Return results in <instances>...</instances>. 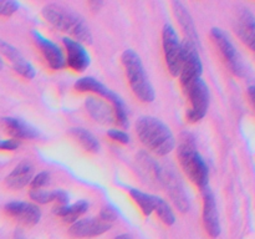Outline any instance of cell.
Here are the masks:
<instances>
[{"label":"cell","mask_w":255,"mask_h":239,"mask_svg":"<svg viewBox=\"0 0 255 239\" xmlns=\"http://www.w3.org/2000/svg\"><path fill=\"white\" fill-rule=\"evenodd\" d=\"M136 132L139 141L158 156L171 153L176 147V139L169 127L156 117H141L136 123Z\"/></svg>","instance_id":"1"},{"label":"cell","mask_w":255,"mask_h":239,"mask_svg":"<svg viewBox=\"0 0 255 239\" xmlns=\"http://www.w3.org/2000/svg\"><path fill=\"white\" fill-rule=\"evenodd\" d=\"M42 16L49 21L55 29L70 34L79 42L92 41V34L90 27L80 15L69 7L59 4H49L42 9Z\"/></svg>","instance_id":"2"},{"label":"cell","mask_w":255,"mask_h":239,"mask_svg":"<svg viewBox=\"0 0 255 239\" xmlns=\"http://www.w3.org/2000/svg\"><path fill=\"white\" fill-rule=\"evenodd\" d=\"M177 154L187 177L199 188H206L209 179L208 166L204 162L203 157L197 151L196 143L189 134H186V137L182 138Z\"/></svg>","instance_id":"3"},{"label":"cell","mask_w":255,"mask_h":239,"mask_svg":"<svg viewBox=\"0 0 255 239\" xmlns=\"http://www.w3.org/2000/svg\"><path fill=\"white\" fill-rule=\"evenodd\" d=\"M122 65L126 71L127 80L129 82L132 91L137 99L142 102L149 104L154 100V90L144 71L141 57L133 50H126L121 56Z\"/></svg>","instance_id":"4"},{"label":"cell","mask_w":255,"mask_h":239,"mask_svg":"<svg viewBox=\"0 0 255 239\" xmlns=\"http://www.w3.org/2000/svg\"><path fill=\"white\" fill-rule=\"evenodd\" d=\"M75 89L80 92H94V94L100 95L104 99H106L110 104L112 105L114 110V116L116 119L117 123L122 127H126L128 121H127V110L125 106L124 101L117 96L115 92H112L109 87L105 86L100 81H97L94 77H82L79 79L75 84Z\"/></svg>","instance_id":"5"},{"label":"cell","mask_w":255,"mask_h":239,"mask_svg":"<svg viewBox=\"0 0 255 239\" xmlns=\"http://www.w3.org/2000/svg\"><path fill=\"white\" fill-rule=\"evenodd\" d=\"M183 89L189 100V109L187 110L186 117L189 122L196 123L201 121L208 111L209 100H211L209 89L202 77L194 80Z\"/></svg>","instance_id":"6"},{"label":"cell","mask_w":255,"mask_h":239,"mask_svg":"<svg viewBox=\"0 0 255 239\" xmlns=\"http://www.w3.org/2000/svg\"><path fill=\"white\" fill-rule=\"evenodd\" d=\"M162 46H163L164 61L172 76H179L182 64L183 46L179 41L178 34L171 24H166L162 31Z\"/></svg>","instance_id":"7"},{"label":"cell","mask_w":255,"mask_h":239,"mask_svg":"<svg viewBox=\"0 0 255 239\" xmlns=\"http://www.w3.org/2000/svg\"><path fill=\"white\" fill-rule=\"evenodd\" d=\"M182 46H183V55H182L179 77H181L182 86L184 87L193 82L194 80L201 79L203 65H202L201 57L197 51L196 44H193L189 40H184Z\"/></svg>","instance_id":"8"},{"label":"cell","mask_w":255,"mask_h":239,"mask_svg":"<svg viewBox=\"0 0 255 239\" xmlns=\"http://www.w3.org/2000/svg\"><path fill=\"white\" fill-rule=\"evenodd\" d=\"M211 35L214 44L218 47L219 54L222 55V57H223L224 62H226L227 66L229 67V70H231L233 74H236L237 76H243V64H242L238 51H237V49L234 47L233 42L231 41L228 35H227L223 30L218 29V27L212 29Z\"/></svg>","instance_id":"9"},{"label":"cell","mask_w":255,"mask_h":239,"mask_svg":"<svg viewBox=\"0 0 255 239\" xmlns=\"http://www.w3.org/2000/svg\"><path fill=\"white\" fill-rule=\"evenodd\" d=\"M32 37L50 69L61 70L66 64V59H65L62 50L55 42H52L51 40L45 37L40 32L32 31Z\"/></svg>","instance_id":"10"},{"label":"cell","mask_w":255,"mask_h":239,"mask_svg":"<svg viewBox=\"0 0 255 239\" xmlns=\"http://www.w3.org/2000/svg\"><path fill=\"white\" fill-rule=\"evenodd\" d=\"M203 191V223L207 233L212 238H217L221 234V223L219 214L217 209L216 197L208 186L202 189Z\"/></svg>","instance_id":"11"},{"label":"cell","mask_w":255,"mask_h":239,"mask_svg":"<svg viewBox=\"0 0 255 239\" xmlns=\"http://www.w3.org/2000/svg\"><path fill=\"white\" fill-rule=\"evenodd\" d=\"M65 49H66L67 66L76 72H82L90 65V55L81 42L70 37H65Z\"/></svg>","instance_id":"12"},{"label":"cell","mask_w":255,"mask_h":239,"mask_svg":"<svg viewBox=\"0 0 255 239\" xmlns=\"http://www.w3.org/2000/svg\"><path fill=\"white\" fill-rule=\"evenodd\" d=\"M111 228V224L100 218L80 219L70 226L69 233L75 238H92L104 234Z\"/></svg>","instance_id":"13"},{"label":"cell","mask_w":255,"mask_h":239,"mask_svg":"<svg viewBox=\"0 0 255 239\" xmlns=\"http://www.w3.org/2000/svg\"><path fill=\"white\" fill-rule=\"evenodd\" d=\"M5 211L10 217L25 226H35L41 218V211L39 207L27 202H11L5 206Z\"/></svg>","instance_id":"14"},{"label":"cell","mask_w":255,"mask_h":239,"mask_svg":"<svg viewBox=\"0 0 255 239\" xmlns=\"http://www.w3.org/2000/svg\"><path fill=\"white\" fill-rule=\"evenodd\" d=\"M236 31L242 41L255 51V16L248 9L241 10L237 16Z\"/></svg>","instance_id":"15"},{"label":"cell","mask_w":255,"mask_h":239,"mask_svg":"<svg viewBox=\"0 0 255 239\" xmlns=\"http://www.w3.org/2000/svg\"><path fill=\"white\" fill-rule=\"evenodd\" d=\"M2 122H4L5 128L9 132L10 136L16 141H19V139H34L39 136L34 127L19 119L6 117V119L2 120Z\"/></svg>","instance_id":"16"},{"label":"cell","mask_w":255,"mask_h":239,"mask_svg":"<svg viewBox=\"0 0 255 239\" xmlns=\"http://www.w3.org/2000/svg\"><path fill=\"white\" fill-rule=\"evenodd\" d=\"M34 174V168L29 162H21L17 164L11 173L6 177V186L11 189L24 188L25 186L30 184Z\"/></svg>","instance_id":"17"},{"label":"cell","mask_w":255,"mask_h":239,"mask_svg":"<svg viewBox=\"0 0 255 239\" xmlns=\"http://www.w3.org/2000/svg\"><path fill=\"white\" fill-rule=\"evenodd\" d=\"M173 10L177 19H178L179 24H181L182 29H183V31L186 32L187 35L186 40H189V41H192L193 44H196V41H198V35H197L193 20H192L188 10L186 9V6H184L181 1L173 2Z\"/></svg>","instance_id":"18"},{"label":"cell","mask_w":255,"mask_h":239,"mask_svg":"<svg viewBox=\"0 0 255 239\" xmlns=\"http://www.w3.org/2000/svg\"><path fill=\"white\" fill-rule=\"evenodd\" d=\"M177 179L178 178H176L174 176H168V174H167V177H163V181L166 183L167 191H168L171 198L173 199L176 206L182 212H186L189 208L188 197L186 196V193L183 191V187L181 186V183Z\"/></svg>","instance_id":"19"},{"label":"cell","mask_w":255,"mask_h":239,"mask_svg":"<svg viewBox=\"0 0 255 239\" xmlns=\"http://www.w3.org/2000/svg\"><path fill=\"white\" fill-rule=\"evenodd\" d=\"M86 109L89 111L90 116L95 120V121L102 122V123H109L112 119H114V112L110 110L106 102L102 100L97 99H89L86 101Z\"/></svg>","instance_id":"20"},{"label":"cell","mask_w":255,"mask_h":239,"mask_svg":"<svg viewBox=\"0 0 255 239\" xmlns=\"http://www.w3.org/2000/svg\"><path fill=\"white\" fill-rule=\"evenodd\" d=\"M89 208V203L86 201H79L74 204H66V206L57 207V216L61 217L66 222H76L84 213H86Z\"/></svg>","instance_id":"21"},{"label":"cell","mask_w":255,"mask_h":239,"mask_svg":"<svg viewBox=\"0 0 255 239\" xmlns=\"http://www.w3.org/2000/svg\"><path fill=\"white\" fill-rule=\"evenodd\" d=\"M129 194H131L132 199L136 202V204L139 207V209H141L142 213H143L144 216H151V214L153 213L157 202L156 196L144 193V192L136 188L129 189Z\"/></svg>","instance_id":"22"},{"label":"cell","mask_w":255,"mask_h":239,"mask_svg":"<svg viewBox=\"0 0 255 239\" xmlns=\"http://www.w3.org/2000/svg\"><path fill=\"white\" fill-rule=\"evenodd\" d=\"M71 133L74 134L75 138L79 141V143L84 147L86 151L89 152H96L99 151L100 143L97 141L96 137L91 133L90 131L85 128H72Z\"/></svg>","instance_id":"23"},{"label":"cell","mask_w":255,"mask_h":239,"mask_svg":"<svg viewBox=\"0 0 255 239\" xmlns=\"http://www.w3.org/2000/svg\"><path fill=\"white\" fill-rule=\"evenodd\" d=\"M154 212H156L158 218L161 219L166 226H172V224H174V222H176V216H174L173 211H172V208L169 207V204L167 203L164 199L159 198V197H157Z\"/></svg>","instance_id":"24"},{"label":"cell","mask_w":255,"mask_h":239,"mask_svg":"<svg viewBox=\"0 0 255 239\" xmlns=\"http://www.w3.org/2000/svg\"><path fill=\"white\" fill-rule=\"evenodd\" d=\"M12 66H14L15 72H17L20 76H22L24 79H26V80L34 79L35 75H36L35 67L32 66L29 61H26L25 59L21 60V61H19L17 64H14Z\"/></svg>","instance_id":"25"},{"label":"cell","mask_w":255,"mask_h":239,"mask_svg":"<svg viewBox=\"0 0 255 239\" xmlns=\"http://www.w3.org/2000/svg\"><path fill=\"white\" fill-rule=\"evenodd\" d=\"M0 51H1L2 54H4L5 56H6L7 59L12 62V65L17 64L19 61L24 60V57H22V55L20 54L19 50L15 49L12 45L2 41V40H0Z\"/></svg>","instance_id":"26"},{"label":"cell","mask_w":255,"mask_h":239,"mask_svg":"<svg viewBox=\"0 0 255 239\" xmlns=\"http://www.w3.org/2000/svg\"><path fill=\"white\" fill-rule=\"evenodd\" d=\"M50 174L47 172H40L36 176L32 177L31 182H30V187L31 191H39V189L44 188L46 184H49Z\"/></svg>","instance_id":"27"},{"label":"cell","mask_w":255,"mask_h":239,"mask_svg":"<svg viewBox=\"0 0 255 239\" xmlns=\"http://www.w3.org/2000/svg\"><path fill=\"white\" fill-rule=\"evenodd\" d=\"M17 9H19V4L16 1H11V0L0 1V15L1 16H10L16 12Z\"/></svg>","instance_id":"28"},{"label":"cell","mask_w":255,"mask_h":239,"mask_svg":"<svg viewBox=\"0 0 255 239\" xmlns=\"http://www.w3.org/2000/svg\"><path fill=\"white\" fill-rule=\"evenodd\" d=\"M109 137L115 142H119V143L127 144L129 142L128 134L125 131H121V129H110L109 131Z\"/></svg>","instance_id":"29"},{"label":"cell","mask_w":255,"mask_h":239,"mask_svg":"<svg viewBox=\"0 0 255 239\" xmlns=\"http://www.w3.org/2000/svg\"><path fill=\"white\" fill-rule=\"evenodd\" d=\"M116 212H115V209L111 208V207H105V208L101 209V213H100V219L110 224L116 219Z\"/></svg>","instance_id":"30"},{"label":"cell","mask_w":255,"mask_h":239,"mask_svg":"<svg viewBox=\"0 0 255 239\" xmlns=\"http://www.w3.org/2000/svg\"><path fill=\"white\" fill-rule=\"evenodd\" d=\"M19 141H16V139L14 138L1 139V141H0V149H1V151H15V149L19 148Z\"/></svg>","instance_id":"31"},{"label":"cell","mask_w":255,"mask_h":239,"mask_svg":"<svg viewBox=\"0 0 255 239\" xmlns=\"http://www.w3.org/2000/svg\"><path fill=\"white\" fill-rule=\"evenodd\" d=\"M248 95H249V99H251L252 105H253L254 109H255V85H254V86L249 87V89H248Z\"/></svg>","instance_id":"32"},{"label":"cell","mask_w":255,"mask_h":239,"mask_svg":"<svg viewBox=\"0 0 255 239\" xmlns=\"http://www.w3.org/2000/svg\"><path fill=\"white\" fill-rule=\"evenodd\" d=\"M115 239H132L131 236H128V234H121V236H117Z\"/></svg>","instance_id":"33"},{"label":"cell","mask_w":255,"mask_h":239,"mask_svg":"<svg viewBox=\"0 0 255 239\" xmlns=\"http://www.w3.org/2000/svg\"><path fill=\"white\" fill-rule=\"evenodd\" d=\"M1 67H2V60L0 59V70H1Z\"/></svg>","instance_id":"34"}]
</instances>
